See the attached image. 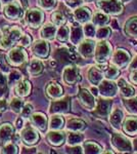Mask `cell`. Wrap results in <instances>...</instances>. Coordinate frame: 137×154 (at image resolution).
Returning <instances> with one entry per match:
<instances>
[{"mask_svg": "<svg viewBox=\"0 0 137 154\" xmlns=\"http://www.w3.org/2000/svg\"><path fill=\"white\" fill-rule=\"evenodd\" d=\"M96 5L104 14L112 16H119L124 11L123 4L119 0H97Z\"/></svg>", "mask_w": 137, "mask_h": 154, "instance_id": "6da1fadb", "label": "cell"}, {"mask_svg": "<svg viewBox=\"0 0 137 154\" xmlns=\"http://www.w3.org/2000/svg\"><path fill=\"white\" fill-rule=\"evenodd\" d=\"M22 35H23V32H22L21 29L16 26L11 27L2 36L1 40H0V48L3 49H9L16 44V42L19 41Z\"/></svg>", "mask_w": 137, "mask_h": 154, "instance_id": "7a4b0ae2", "label": "cell"}, {"mask_svg": "<svg viewBox=\"0 0 137 154\" xmlns=\"http://www.w3.org/2000/svg\"><path fill=\"white\" fill-rule=\"evenodd\" d=\"M112 56V46L108 41L100 40L95 46L94 59L98 64H104Z\"/></svg>", "mask_w": 137, "mask_h": 154, "instance_id": "3957f363", "label": "cell"}, {"mask_svg": "<svg viewBox=\"0 0 137 154\" xmlns=\"http://www.w3.org/2000/svg\"><path fill=\"white\" fill-rule=\"evenodd\" d=\"M44 21V14L37 8H32L27 11L25 14V22L30 28L37 29L40 27Z\"/></svg>", "mask_w": 137, "mask_h": 154, "instance_id": "277c9868", "label": "cell"}, {"mask_svg": "<svg viewBox=\"0 0 137 154\" xmlns=\"http://www.w3.org/2000/svg\"><path fill=\"white\" fill-rule=\"evenodd\" d=\"M7 60H8V63L11 66L19 67L28 61V54L26 53V51L22 46L21 48H12L9 51Z\"/></svg>", "mask_w": 137, "mask_h": 154, "instance_id": "5b68a950", "label": "cell"}, {"mask_svg": "<svg viewBox=\"0 0 137 154\" xmlns=\"http://www.w3.org/2000/svg\"><path fill=\"white\" fill-rule=\"evenodd\" d=\"M112 145L114 146L117 150H119V152H131L132 148H133V144L128 138H126L125 136L121 135V134L115 133L112 136Z\"/></svg>", "mask_w": 137, "mask_h": 154, "instance_id": "8992f818", "label": "cell"}, {"mask_svg": "<svg viewBox=\"0 0 137 154\" xmlns=\"http://www.w3.org/2000/svg\"><path fill=\"white\" fill-rule=\"evenodd\" d=\"M71 109V99L69 97L64 99H56L52 101L49 107L50 114H64L68 113Z\"/></svg>", "mask_w": 137, "mask_h": 154, "instance_id": "52a82bcc", "label": "cell"}, {"mask_svg": "<svg viewBox=\"0 0 137 154\" xmlns=\"http://www.w3.org/2000/svg\"><path fill=\"white\" fill-rule=\"evenodd\" d=\"M63 79L64 83L68 85L76 84L78 81H80V71L74 65H69L64 69L63 71Z\"/></svg>", "mask_w": 137, "mask_h": 154, "instance_id": "ba28073f", "label": "cell"}, {"mask_svg": "<svg viewBox=\"0 0 137 154\" xmlns=\"http://www.w3.org/2000/svg\"><path fill=\"white\" fill-rule=\"evenodd\" d=\"M112 62H113V65L119 68H125L128 66V64L131 63V54L125 49H117L113 54Z\"/></svg>", "mask_w": 137, "mask_h": 154, "instance_id": "9c48e42d", "label": "cell"}, {"mask_svg": "<svg viewBox=\"0 0 137 154\" xmlns=\"http://www.w3.org/2000/svg\"><path fill=\"white\" fill-rule=\"evenodd\" d=\"M112 106H113V101L109 99H100L97 102V105L94 109L93 114L97 117L106 118L109 116L112 112Z\"/></svg>", "mask_w": 137, "mask_h": 154, "instance_id": "30bf717a", "label": "cell"}, {"mask_svg": "<svg viewBox=\"0 0 137 154\" xmlns=\"http://www.w3.org/2000/svg\"><path fill=\"white\" fill-rule=\"evenodd\" d=\"M78 99L81 105L87 110H93L95 108V96L86 88H80L78 93Z\"/></svg>", "mask_w": 137, "mask_h": 154, "instance_id": "8fae6325", "label": "cell"}, {"mask_svg": "<svg viewBox=\"0 0 137 154\" xmlns=\"http://www.w3.org/2000/svg\"><path fill=\"white\" fill-rule=\"evenodd\" d=\"M118 91V84H116L111 79L103 80L98 84V91L103 98H112L115 97Z\"/></svg>", "mask_w": 137, "mask_h": 154, "instance_id": "7c38bea8", "label": "cell"}, {"mask_svg": "<svg viewBox=\"0 0 137 154\" xmlns=\"http://www.w3.org/2000/svg\"><path fill=\"white\" fill-rule=\"evenodd\" d=\"M39 139L40 137H39L38 131L32 126H27L21 133V140L27 146H33L37 144L39 142Z\"/></svg>", "mask_w": 137, "mask_h": 154, "instance_id": "4fadbf2b", "label": "cell"}, {"mask_svg": "<svg viewBox=\"0 0 137 154\" xmlns=\"http://www.w3.org/2000/svg\"><path fill=\"white\" fill-rule=\"evenodd\" d=\"M4 16L8 20L16 21L23 17V8L16 2H10L4 7Z\"/></svg>", "mask_w": 137, "mask_h": 154, "instance_id": "5bb4252c", "label": "cell"}, {"mask_svg": "<svg viewBox=\"0 0 137 154\" xmlns=\"http://www.w3.org/2000/svg\"><path fill=\"white\" fill-rule=\"evenodd\" d=\"M78 51L83 58L90 59L94 56V51H95V42L90 39H86L79 43Z\"/></svg>", "mask_w": 137, "mask_h": 154, "instance_id": "9a60e30c", "label": "cell"}, {"mask_svg": "<svg viewBox=\"0 0 137 154\" xmlns=\"http://www.w3.org/2000/svg\"><path fill=\"white\" fill-rule=\"evenodd\" d=\"M32 51H33V54L37 57V58L46 59L49 54L48 42L45 41V39L35 41L33 43V45H32Z\"/></svg>", "mask_w": 137, "mask_h": 154, "instance_id": "2e32d148", "label": "cell"}, {"mask_svg": "<svg viewBox=\"0 0 137 154\" xmlns=\"http://www.w3.org/2000/svg\"><path fill=\"white\" fill-rule=\"evenodd\" d=\"M14 137V128L11 123L5 122L0 125V145H5Z\"/></svg>", "mask_w": 137, "mask_h": 154, "instance_id": "e0dca14e", "label": "cell"}, {"mask_svg": "<svg viewBox=\"0 0 137 154\" xmlns=\"http://www.w3.org/2000/svg\"><path fill=\"white\" fill-rule=\"evenodd\" d=\"M31 122L36 128L41 131H45L48 126V120L44 113L42 112H35L31 115Z\"/></svg>", "mask_w": 137, "mask_h": 154, "instance_id": "ac0fdd59", "label": "cell"}, {"mask_svg": "<svg viewBox=\"0 0 137 154\" xmlns=\"http://www.w3.org/2000/svg\"><path fill=\"white\" fill-rule=\"evenodd\" d=\"M45 94L48 98L52 99V100H56V99H61V97H63L64 89L61 86V84L51 81V82L47 83L45 88Z\"/></svg>", "mask_w": 137, "mask_h": 154, "instance_id": "d6986e66", "label": "cell"}, {"mask_svg": "<svg viewBox=\"0 0 137 154\" xmlns=\"http://www.w3.org/2000/svg\"><path fill=\"white\" fill-rule=\"evenodd\" d=\"M47 141L49 142V144H51L52 146H61L64 143L67 139V136L64 131H51L47 134Z\"/></svg>", "mask_w": 137, "mask_h": 154, "instance_id": "ffe728a7", "label": "cell"}, {"mask_svg": "<svg viewBox=\"0 0 137 154\" xmlns=\"http://www.w3.org/2000/svg\"><path fill=\"white\" fill-rule=\"evenodd\" d=\"M88 80L93 85H98L103 80V69L99 66L91 67L88 71Z\"/></svg>", "mask_w": 137, "mask_h": 154, "instance_id": "44dd1931", "label": "cell"}, {"mask_svg": "<svg viewBox=\"0 0 137 154\" xmlns=\"http://www.w3.org/2000/svg\"><path fill=\"white\" fill-rule=\"evenodd\" d=\"M14 89H16V94L19 97H21V98L28 97L32 91L31 82L29 80H27V79H21V80L16 83Z\"/></svg>", "mask_w": 137, "mask_h": 154, "instance_id": "7402d4cb", "label": "cell"}, {"mask_svg": "<svg viewBox=\"0 0 137 154\" xmlns=\"http://www.w3.org/2000/svg\"><path fill=\"white\" fill-rule=\"evenodd\" d=\"M123 131L129 136L137 135V117L136 116H130L127 117L122 125Z\"/></svg>", "mask_w": 137, "mask_h": 154, "instance_id": "603a6c76", "label": "cell"}, {"mask_svg": "<svg viewBox=\"0 0 137 154\" xmlns=\"http://www.w3.org/2000/svg\"><path fill=\"white\" fill-rule=\"evenodd\" d=\"M74 17L78 23L85 24L91 20V11L87 7H77L74 11Z\"/></svg>", "mask_w": 137, "mask_h": 154, "instance_id": "cb8c5ba5", "label": "cell"}, {"mask_svg": "<svg viewBox=\"0 0 137 154\" xmlns=\"http://www.w3.org/2000/svg\"><path fill=\"white\" fill-rule=\"evenodd\" d=\"M123 120H124V114L120 109H115L111 115H109V122H111L112 126L117 128V130L122 128Z\"/></svg>", "mask_w": 137, "mask_h": 154, "instance_id": "d4e9b609", "label": "cell"}, {"mask_svg": "<svg viewBox=\"0 0 137 154\" xmlns=\"http://www.w3.org/2000/svg\"><path fill=\"white\" fill-rule=\"evenodd\" d=\"M27 71L31 76H37L43 71V64L37 59L31 60L27 66Z\"/></svg>", "mask_w": 137, "mask_h": 154, "instance_id": "484cf974", "label": "cell"}, {"mask_svg": "<svg viewBox=\"0 0 137 154\" xmlns=\"http://www.w3.org/2000/svg\"><path fill=\"white\" fill-rule=\"evenodd\" d=\"M83 29L78 25H74L70 29V40L73 44H79L83 39Z\"/></svg>", "mask_w": 137, "mask_h": 154, "instance_id": "4316f807", "label": "cell"}, {"mask_svg": "<svg viewBox=\"0 0 137 154\" xmlns=\"http://www.w3.org/2000/svg\"><path fill=\"white\" fill-rule=\"evenodd\" d=\"M118 88L120 89V93L121 95L124 97V98H131V97H133L135 95V91H134V88H132L130 84H128L126 82L124 79H119L118 81Z\"/></svg>", "mask_w": 137, "mask_h": 154, "instance_id": "83f0119b", "label": "cell"}, {"mask_svg": "<svg viewBox=\"0 0 137 154\" xmlns=\"http://www.w3.org/2000/svg\"><path fill=\"white\" fill-rule=\"evenodd\" d=\"M64 119L61 114H51L49 119V128L51 131H59L64 128Z\"/></svg>", "mask_w": 137, "mask_h": 154, "instance_id": "f1b7e54d", "label": "cell"}, {"mask_svg": "<svg viewBox=\"0 0 137 154\" xmlns=\"http://www.w3.org/2000/svg\"><path fill=\"white\" fill-rule=\"evenodd\" d=\"M66 126L70 131H82L86 128V123L82 119L73 118L70 119Z\"/></svg>", "mask_w": 137, "mask_h": 154, "instance_id": "f546056e", "label": "cell"}, {"mask_svg": "<svg viewBox=\"0 0 137 154\" xmlns=\"http://www.w3.org/2000/svg\"><path fill=\"white\" fill-rule=\"evenodd\" d=\"M57 29L55 25H45L42 27L40 31V35L45 40H52L56 36Z\"/></svg>", "mask_w": 137, "mask_h": 154, "instance_id": "4dcf8cb0", "label": "cell"}, {"mask_svg": "<svg viewBox=\"0 0 137 154\" xmlns=\"http://www.w3.org/2000/svg\"><path fill=\"white\" fill-rule=\"evenodd\" d=\"M125 33L128 36L137 38V17L129 19L125 24Z\"/></svg>", "mask_w": 137, "mask_h": 154, "instance_id": "1f68e13d", "label": "cell"}, {"mask_svg": "<svg viewBox=\"0 0 137 154\" xmlns=\"http://www.w3.org/2000/svg\"><path fill=\"white\" fill-rule=\"evenodd\" d=\"M83 152L87 154H97V153H103V148L100 145H98L95 142L92 141H86L83 144Z\"/></svg>", "mask_w": 137, "mask_h": 154, "instance_id": "d6a6232c", "label": "cell"}, {"mask_svg": "<svg viewBox=\"0 0 137 154\" xmlns=\"http://www.w3.org/2000/svg\"><path fill=\"white\" fill-rule=\"evenodd\" d=\"M91 20H92V23L94 24V26L103 27V26H106V25L109 22V17L106 14H104L103 11L96 12Z\"/></svg>", "mask_w": 137, "mask_h": 154, "instance_id": "836d02e7", "label": "cell"}, {"mask_svg": "<svg viewBox=\"0 0 137 154\" xmlns=\"http://www.w3.org/2000/svg\"><path fill=\"white\" fill-rule=\"evenodd\" d=\"M123 104L129 113L133 114V115H137V98H135V97L126 98L123 101Z\"/></svg>", "mask_w": 137, "mask_h": 154, "instance_id": "e575fe53", "label": "cell"}, {"mask_svg": "<svg viewBox=\"0 0 137 154\" xmlns=\"http://www.w3.org/2000/svg\"><path fill=\"white\" fill-rule=\"evenodd\" d=\"M84 137L79 131H71L68 136V144L70 146H76L83 142Z\"/></svg>", "mask_w": 137, "mask_h": 154, "instance_id": "d590c367", "label": "cell"}, {"mask_svg": "<svg viewBox=\"0 0 137 154\" xmlns=\"http://www.w3.org/2000/svg\"><path fill=\"white\" fill-rule=\"evenodd\" d=\"M56 39L61 42H64L67 41L70 38V28L67 26H61L58 29H57L56 32Z\"/></svg>", "mask_w": 137, "mask_h": 154, "instance_id": "8d00e7d4", "label": "cell"}, {"mask_svg": "<svg viewBox=\"0 0 137 154\" xmlns=\"http://www.w3.org/2000/svg\"><path fill=\"white\" fill-rule=\"evenodd\" d=\"M9 107H10V110L12 112L19 114V113H21L22 109H23V107H24V101L22 100L19 97V98H13L10 102Z\"/></svg>", "mask_w": 137, "mask_h": 154, "instance_id": "74e56055", "label": "cell"}, {"mask_svg": "<svg viewBox=\"0 0 137 154\" xmlns=\"http://www.w3.org/2000/svg\"><path fill=\"white\" fill-rule=\"evenodd\" d=\"M7 89H8V81L4 73H2V71L0 70V99H3V97L7 94Z\"/></svg>", "mask_w": 137, "mask_h": 154, "instance_id": "f35d334b", "label": "cell"}, {"mask_svg": "<svg viewBox=\"0 0 137 154\" xmlns=\"http://www.w3.org/2000/svg\"><path fill=\"white\" fill-rule=\"evenodd\" d=\"M111 32H112V29L109 28V27L103 26L96 31L95 36L98 40H106V39H108L109 35H111Z\"/></svg>", "mask_w": 137, "mask_h": 154, "instance_id": "ab89813d", "label": "cell"}, {"mask_svg": "<svg viewBox=\"0 0 137 154\" xmlns=\"http://www.w3.org/2000/svg\"><path fill=\"white\" fill-rule=\"evenodd\" d=\"M66 17L64 16L63 12L61 11H54L51 16V22L53 23V25L55 26H63V25L66 23Z\"/></svg>", "mask_w": 137, "mask_h": 154, "instance_id": "60d3db41", "label": "cell"}, {"mask_svg": "<svg viewBox=\"0 0 137 154\" xmlns=\"http://www.w3.org/2000/svg\"><path fill=\"white\" fill-rule=\"evenodd\" d=\"M104 75H106V78L111 79V80L116 79L117 77L120 75V70H119V67H117L115 65L109 67V68L106 70V74H104Z\"/></svg>", "mask_w": 137, "mask_h": 154, "instance_id": "b9f144b4", "label": "cell"}, {"mask_svg": "<svg viewBox=\"0 0 137 154\" xmlns=\"http://www.w3.org/2000/svg\"><path fill=\"white\" fill-rule=\"evenodd\" d=\"M0 70L3 73L10 72V64L8 63V60H6L3 53H0Z\"/></svg>", "mask_w": 137, "mask_h": 154, "instance_id": "7bdbcfd3", "label": "cell"}, {"mask_svg": "<svg viewBox=\"0 0 137 154\" xmlns=\"http://www.w3.org/2000/svg\"><path fill=\"white\" fill-rule=\"evenodd\" d=\"M39 6L45 11H51L56 5V0H38Z\"/></svg>", "mask_w": 137, "mask_h": 154, "instance_id": "ee69618b", "label": "cell"}, {"mask_svg": "<svg viewBox=\"0 0 137 154\" xmlns=\"http://www.w3.org/2000/svg\"><path fill=\"white\" fill-rule=\"evenodd\" d=\"M19 149H17L16 145L14 143H11V142H8L6 143L5 145H3L2 147V150H1V153H8V154H16L19 152Z\"/></svg>", "mask_w": 137, "mask_h": 154, "instance_id": "f6af8a7d", "label": "cell"}, {"mask_svg": "<svg viewBox=\"0 0 137 154\" xmlns=\"http://www.w3.org/2000/svg\"><path fill=\"white\" fill-rule=\"evenodd\" d=\"M33 111H34V108L31 104H25L23 109L21 111V116L22 118H28V117H31V115L33 114Z\"/></svg>", "mask_w": 137, "mask_h": 154, "instance_id": "bcb514c9", "label": "cell"}, {"mask_svg": "<svg viewBox=\"0 0 137 154\" xmlns=\"http://www.w3.org/2000/svg\"><path fill=\"white\" fill-rule=\"evenodd\" d=\"M84 34L87 36V37H94L96 34V31H95V27H94V24H86L84 26Z\"/></svg>", "mask_w": 137, "mask_h": 154, "instance_id": "7dc6e473", "label": "cell"}, {"mask_svg": "<svg viewBox=\"0 0 137 154\" xmlns=\"http://www.w3.org/2000/svg\"><path fill=\"white\" fill-rule=\"evenodd\" d=\"M22 79V74L19 73V71H11L9 72V77H8V82L10 84H14L16 83L17 81H19Z\"/></svg>", "mask_w": 137, "mask_h": 154, "instance_id": "c3c4849f", "label": "cell"}, {"mask_svg": "<svg viewBox=\"0 0 137 154\" xmlns=\"http://www.w3.org/2000/svg\"><path fill=\"white\" fill-rule=\"evenodd\" d=\"M32 43V38L29 35H22L21 38L17 41V44L22 48H27Z\"/></svg>", "mask_w": 137, "mask_h": 154, "instance_id": "681fc988", "label": "cell"}, {"mask_svg": "<svg viewBox=\"0 0 137 154\" xmlns=\"http://www.w3.org/2000/svg\"><path fill=\"white\" fill-rule=\"evenodd\" d=\"M83 3V0H68L67 1V4H68L69 6L73 7V8H77L79 5H81V4Z\"/></svg>", "mask_w": 137, "mask_h": 154, "instance_id": "f907efd6", "label": "cell"}, {"mask_svg": "<svg viewBox=\"0 0 137 154\" xmlns=\"http://www.w3.org/2000/svg\"><path fill=\"white\" fill-rule=\"evenodd\" d=\"M68 152H70V153H82L83 152V149H82L80 146L76 145V146H73L72 148H68Z\"/></svg>", "mask_w": 137, "mask_h": 154, "instance_id": "816d5d0a", "label": "cell"}, {"mask_svg": "<svg viewBox=\"0 0 137 154\" xmlns=\"http://www.w3.org/2000/svg\"><path fill=\"white\" fill-rule=\"evenodd\" d=\"M130 80L131 82L137 84V70H133L130 75Z\"/></svg>", "mask_w": 137, "mask_h": 154, "instance_id": "f5cc1de1", "label": "cell"}, {"mask_svg": "<svg viewBox=\"0 0 137 154\" xmlns=\"http://www.w3.org/2000/svg\"><path fill=\"white\" fill-rule=\"evenodd\" d=\"M7 108V102L4 99H0V112L4 111Z\"/></svg>", "mask_w": 137, "mask_h": 154, "instance_id": "db71d44e", "label": "cell"}, {"mask_svg": "<svg viewBox=\"0 0 137 154\" xmlns=\"http://www.w3.org/2000/svg\"><path fill=\"white\" fill-rule=\"evenodd\" d=\"M130 70H137V56L130 63Z\"/></svg>", "mask_w": 137, "mask_h": 154, "instance_id": "11a10c76", "label": "cell"}, {"mask_svg": "<svg viewBox=\"0 0 137 154\" xmlns=\"http://www.w3.org/2000/svg\"><path fill=\"white\" fill-rule=\"evenodd\" d=\"M16 128H19H19H23V120H22V118H17L16 119Z\"/></svg>", "mask_w": 137, "mask_h": 154, "instance_id": "9f6ffc18", "label": "cell"}, {"mask_svg": "<svg viewBox=\"0 0 137 154\" xmlns=\"http://www.w3.org/2000/svg\"><path fill=\"white\" fill-rule=\"evenodd\" d=\"M27 151H23L24 153H36L37 152V149L36 148H31V149H26Z\"/></svg>", "mask_w": 137, "mask_h": 154, "instance_id": "6f0895ef", "label": "cell"}, {"mask_svg": "<svg viewBox=\"0 0 137 154\" xmlns=\"http://www.w3.org/2000/svg\"><path fill=\"white\" fill-rule=\"evenodd\" d=\"M91 91H92V94H93V95L94 96H97V95H98V93H97V91H98V89H97V88H91Z\"/></svg>", "mask_w": 137, "mask_h": 154, "instance_id": "680465c9", "label": "cell"}, {"mask_svg": "<svg viewBox=\"0 0 137 154\" xmlns=\"http://www.w3.org/2000/svg\"><path fill=\"white\" fill-rule=\"evenodd\" d=\"M27 0H22V3H23V6H24V8H27L28 7V3H27Z\"/></svg>", "mask_w": 137, "mask_h": 154, "instance_id": "91938a15", "label": "cell"}, {"mask_svg": "<svg viewBox=\"0 0 137 154\" xmlns=\"http://www.w3.org/2000/svg\"><path fill=\"white\" fill-rule=\"evenodd\" d=\"M0 1H1L3 4H8V3H10L12 0H0Z\"/></svg>", "mask_w": 137, "mask_h": 154, "instance_id": "94428289", "label": "cell"}, {"mask_svg": "<svg viewBox=\"0 0 137 154\" xmlns=\"http://www.w3.org/2000/svg\"><path fill=\"white\" fill-rule=\"evenodd\" d=\"M133 147H134V149L137 151V139L135 141H134V143H133Z\"/></svg>", "mask_w": 137, "mask_h": 154, "instance_id": "6125c7cd", "label": "cell"}, {"mask_svg": "<svg viewBox=\"0 0 137 154\" xmlns=\"http://www.w3.org/2000/svg\"><path fill=\"white\" fill-rule=\"evenodd\" d=\"M83 1H85V2H92V1H94V0H83Z\"/></svg>", "mask_w": 137, "mask_h": 154, "instance_id": "be15d7a7", "label": "cell"}, {"mask_svg": "<svg viewBox=\"0 0 137 154\" xmlns=\"http://www.w3.org/2000/svg\"><path fill=\"white\" fill-rule=\"evenodd\" d=\"M2 36H3V35H2V33H1V32H0V40H1V38H2Z\"/></svg>", "mask_w": 137, "mask_h": 154, "instance_id": "e7e4bbea", "label": "cell"}, {"mask_svg": "<svg viewBox=\"0 0 137 154\" xmlns=\"http://www.w3.org/2000/svg\"><path fill=\"white\" fill-rule=\"evenodd\" d=\"M126 1H129V0H122V2H126Z\"/></svg>", "mask_w": 137, "mask_h": 154, "instance_id": "03108f58", "label": "cell"}]
</instances>
